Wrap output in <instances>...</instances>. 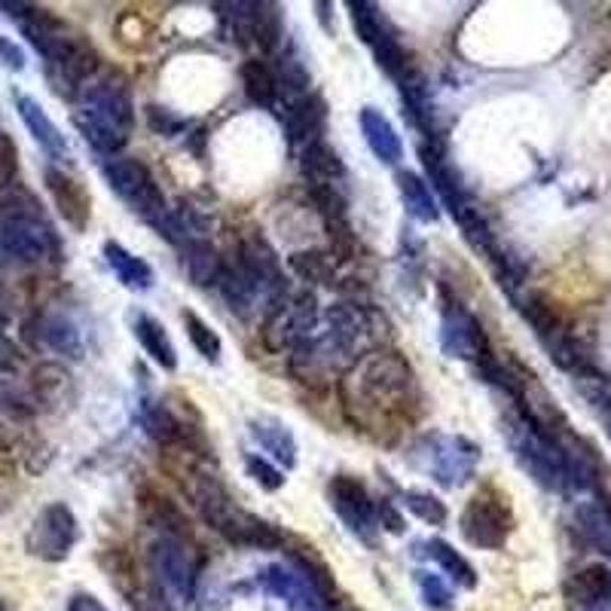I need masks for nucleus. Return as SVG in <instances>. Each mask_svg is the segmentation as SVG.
Listing matches in <instances>:
<instances>
[{"label": "nucleus", "instance_id": "f257e3e1", "mask_svg": "<svg viewBox=\"0 0 611 611\" xmlns=\"http://www.w3.org/2000/svg\"><path fill=\"white\" fill-rule=\"evenodd\" d=\"M74 122L98 153H108V156L120 153L129 144L135 126V105L126 80L117 74L92 77L77 96Z\"/></svg>", "mask_w": 611, "mask_h": 611}, {"label": "nucleus", "instance_id": "f03ea898", "mask_svg": "<svg viewBox=\"0 0 611 611\" xmlns=\"http://www.w3.org/2000/svg\"><path fill=\"white\" fill-rule=\"evenodd\" d=\"M413 370L394 352H370L361 361H354L349 380L342 385L346 404L361 407L364 413H377L389 419L392 413H401L413 397Z\"/></svg>", "mask_w": 611, "mask_h": 611}, {"label": "nucleus", "instance_id": "7ed1b4c3", "mask_svg": "<svg viewBox=\"0 0 611 611\" xmlns=\"http://www.w3.org/2000/svg\"><path fill=\"white\" fill-rule=\"evenodd\" d=\"M0 251L15 263L58 258V239L50 220L43 218L37 199L19 184H3L0 190Z\"/></svg>", "mask_w": 611, "mask_h": 611}, {"label": "nucleus", "instance_id": "20e7f679", "mask_svg": "<svg viewBox=\"0 0 611 611\" xmlns=\"http://www.w3.org/2000/svg\"><path fill=\"white\" fill-rule=\"evenodd\" d=\"M101 172H105L110 190L117 193L135 215L148 218L150 223H156V220L163 218L165 196L160 190V184L148 172V165L129 160V156H110Z\"/></svg>", "mask_w": 611, "mask_h": 611}, {"label": "nucleus", "instance_id": "39448f33", "mask_svg": "<svg viewBox=\"0 0 611 611\" xmlns=\"http://www.w3.org/2000/svg\"><path fill=\"white\" fill-rule=\"evenodd\" d=\"M318 318V303L313 294H299V297H282L266 309L263 321V340L272 352L282 349H297L299 342L313 340V327Z\"/></svg>", "mask_w": 611, "mask_h": 611}, {"label": "nucleus", "instance_id": "423d86ee", "mask_svg": "<svg viewBox=\"0 0 611 611\" xmlns=\"http://www.w3.org/2000/svg\"><path fill=\"white\" fill-rule=\"evenodd\" d=\"M77 535H80L77 516L68 504H46L28 532V554L46 559V563H62L70 554V547L77 544Z\"/></svg>", "mask_w": 611, "mask_h": 611}, {"label": "nucleus", "instance_id": "0eeeda50", "mask_svg": "<svg viewBox=\"0 0 611 611\" xmlns=\"http://www.w3.org/2000/svg\"><path fill=\"white\" fill-rule=\"evenodd\" d=\"M514 530V514L508 508V499L480 492L474 495L462 514V535L474 547L483 550H499L508 542V535Z\"/></svg>", "mask_w": 611, "mask_h": 611}, {"label": "nucleus", "instance_id": "6e6552de", "mask_svg": "<svg viewBox=\"0 0 611 611\" xmlns=\"http://www.w3.org/2000/svg\"><path fill=\"white\" fill-rule=\"evenodd\" d=\"M330 504L334 511L340 514V520L349 526V532H354L358 538L364 542H373V532H377V508H373V499L361 480L354 477H334L330 480Z\"/></svg>", "mask_w": 611, "mask_h": 611}, {"label": "nucleus", "instance_id": "1a4fd4ad", "mask_svg": "<svg viewBox=\"0 0 611 611\" xmlns=\"http://www.w3.org/2000/svg\"><path fill=\"white\" fill-rule=\"evenodd\" d=\"M428 447H432V452H428V468H432V474H435L440 487L456 489L474 477L477 456L480 452H477L471 440L440 435L435 440H428Z\"/></svg>", "mask_w": 611, "mask_h": 611}, {"label": "nucleus", "instance_id": "9d476101", "mask_svg": "<svg viewBox=\"0 0 611 611\" xmlns=\"http://www.w3.org/2000/svg\"><path fill=\"white\" fill-rule=\"evenodd\" d=\"M440 346L449 358H465V361H480V354L489 352L483 327L474 315L465 313L459 303H447V309H444Z\"/></svg>", "mask_w": 611, "mask_h": 611}, {"label": "nucleus", "instance_id": "9b49d317", "mask_svg": "<svg viewBox=\"0 0 611 611\" xmlns=\"http://www.w3.org/2000/svg\"><path fill=\"white\" fill-rule=\"evenodd\" d=\"M239 263L251 272L260 282V287L266 291L270 306L275 299L285 297V275H282V263L275 258L272 244L260 236V232L248 230L239 242Z\"/></svg>", "mask_w": 611, "mask_h": 611}, {"label": "nucleus", "instance_id": "f8f14e48", "mask_svg": "<svg viewBox=\"0 0 611 611\" xmlns=\"http://www.w3.org/2000/svg\"><path fill=\"white\" fill-rule=\"evenodd\" d=\"M150 559H153V569L160 571L165 585L172 587L175 593H181L184 599L193 597V585H196V563L187 544L181 538H168L163 535L160 542L150 547Z\"/></svg>", "mask_w": 611, "mask_h": 611}, {"label": "nucleus", "instance_id": "ddd939ff", "mask_svg": "<svg viewBox=\"0 0 611 611\" xmlns=\"http://www.w3.org/2000/svg\"><path fill=\"white\" fill-rule=\"evenodd\" d=\"M43 181H46V190L53 196L55 208L65 218V223H70L77 232L86 230L89 218H92V199H89V193L80 181L70 177L68 172H62V168H55V165L43 172Z\"/></svg>", "mask_w": 611, "mask_h": 611}, {"label": "nucleus", "instance_id": "4468645a", "mask_svg": "<svg viewBox=\"0 0 611 611\" xmlns=\"http://www.w3.org/2000/svg\"><path fill=\"white\" fill-rule=\"evenodd\" d=\"M419 156H422V165H425V172H428V177H432V184H435L437 193H440V199H444V205L449 208V215L459 220L465 211L471 208V199H468V193H465L459 172L447 163L444 148H440L437 141L422 144Z\"/></svg>", "mask_w": 611, "mask_h": 611}, {"label": "nucleus", "instance_id": "2eb2a0df", "mask_svg": "<svg viewBox=\"0 0 611 611\" xmlns=\"http://www.w3.org/2000/svg\"><path fill=\"white\" fill-rule=\"evenodd\" d=\"M15 110L25 122V129L31 132V138L46 150L50 160H70V148L65 135L58 132V126L50 120V113L41 108V101L31 96H15Z\"/></svg>", "mask_w": 611, "mask_h": 611}, {"label": "nucleus", "instance_id": "dca6fc26", "mask_svg": "<svg viewBox=\"0 0 611 611\" xmlns=\"http://www.w3.org/2000/svg\"><path fill=\"white\" fill-rule=\"evenodd\" d=\"M285 126L287 135L294 144H315L321 129H325V101L315 96H303L297 101H291L285 110Z\"/></svg>", "mask_w": 611, "mask_h": 611}, {"label": "nucleus", "instance_id": "f3484780", "mask_svg": "<svg viewBox=\"0 0 611 611\" xmlns=\"http://www.w3.org/2000/svg\"><path fill=\"white\" fill-rule=\"evenodd\" d=\"M138 502H141L144 516H148L156 530H163V535H168V538H181V542H184V535H190V523H187L184 511H181L168 495H163L160 489L144 487L141 489V499H138Z\"/></svg>", "mask_w": 611, "mask_h": 611}, {"label": "nucleus", "instance_id": "a211bd4d", "mask_svg": "<svg viewBox=\"0 0 611 611\" xmlns=\"http://www.w3.org/2000/svg\"><path fill=\"white\" fill-rule=\"evenodd\" d=\"M361 132H364L367 148L373 150V156L385 165H397L404 156V144L394 132V126L382 117L377 108L361 110Z\"/></svg>", "mask_w": 611, "mask_h": 611}, {"label": "nucleus", "instance_id": "6ab92c4d", "mask_svg": "<svg viewBox=\"0 0 611 611\" xmlns=\"http://www.w3.org/2000/svg\"><path fill=\"white\" fill-rule=\"evenodd\" d=\"M251 437L258 440L263 452H270L272 459L285 468H294L297 465V440L291 435L285 422L272 419V416H260V419L251 422Z\"/></svg>", "mask_w": 611, "mask_h": 611}, {"label": "nucleus", "instance_id": "aec40b11", "mask_svg": "<svg viewBox=\"0 0 611 611\" xmlns=\"http://www.w3.org/2000/svg\"><path fill=\"white\" fill-rule=\"evenodd\" d=\"M263 581L270 587L275 597L287 599V605L297 611H315L318 609V593H315V587L299 575V571H287L285 566H272L266 569L263 575Z\"/></svg>", "mask_w": 611, "mask_h": 611}, {"label": "nucleus", "instance_id": "412c9836", "mask_svg": "<svg viewBox=\"0 0 611 611\" xmlns=\"http://www.w3.org/2000/svg\"><path fill=\"white\" fill-rule=\"evenodd\" d=\"M303 175L309 181V187H337V181L346 177V165L337 156V150L327 148L325 141H315L309 148H303Z\"/></svg>", "mask_w": 611, "mask_h": 611}, {"label": "nucleus", "instance_id": "4be33fe9", "mask_svg": "<svg viewBox=\"0 0 611 611\" xmlns=\"http://www.w3.org/2000/svg\"><path fill=\"white\" fill-rule=\"evenodd\" d=\"M105 260L129 291H150L153 287V270L148 260L135 258L132 251H126L120 242H105Z\"/></svg>", "mask_w": 611, "mask_h": 611}, {"label": "nucleus", "instance_id": "5701e85b", "mask_svg": "<svg viewBox=\"0 0 611 611\" xmlns=\"http://www.w3.org/2000/svg\"><path fill=\"white\" fill-rule=\"evenodd\" d=\"M397 190H401L404 208H407L416 220H422V223H435V220L440 218L435 193H432V187H428L416 172H397Z\"/></svg>", "mask_w": 611, "mask_h": 611}, {"label": "nucleus", "instance_id": "b1692460", "mask_svg": "<svg viewBox=\"0 0 611 611\" xmlns=\"http://www.w3.org/2000/svg\"><path fill=\"white\" fill-rule=\"evenodd\" d=\"M135 337L141 342V349L153 358V364H160L163 370H175L177 367V352L172 340H168V334H165V327L156 321V318H150V315H138L135 318Z\"/></svg>", "mask_w": 611, "mask_h": 611}, {"label": "nucleus", "instance_id": "393cba45", "mask_svg": "<svg viewBox=\"0 0 611 611\" xmlns=\"http://www.w3.org/2000/svg\"><path fill=\"white\" fill-rule=\"evenodd\" d=\"M187 258H184V266L190 272L193 285L199 287H211L218 285L220 270H223V258L218 254V248L208 242V239H196V242L184 244Z\"/></svg>", "mask_w": 611, "mask_h": 611}, {"label": "nucleus", "instance_id": "a878e982", "mask_svg": "<svg viewBox=\"0 0 611 611\" xmlns=\"http://www.w3.org/2000/svg\"><path fill=\"white\" fill-rule=\"evenodd\" d=\"M287 554H291V559L297 563L299 575L315 587V593H318V597H330V593L337 590V587H334V575H330V569H327L325 559L318 557V550H315L313 544L294 542V547H291Z\"/></svg>", "mask_w": 611, "mask_h": 611}, {"label": "nucleus", "instance_id": "bb28decb", "mask_svg": "<svg viewBox=\"0 0 611 611\" xmlns=\"http://www.w3.org/2000/svg\"><path fill=\"white\" fill-rule=\"evenodd\" d=\"M242 86L244 96L251 98L254 105H260V108H272L275 98H279V80H275L270 65L260 62V58H251V62L242 65Z\"/></svg>", "mask_w": 611, "mask_h": 611}, {"label": "nucleus", "instance_id": "cd10ccee", "mask_svg": "<svg viewBox=\"0 0 611 611\" xmlns=\"http://www.w3.org/2000/svg\"><path fill=\"white\" fill-rule=\"evenodd\" d=\"M611 593V571L605 566H587L569 581V597L581 605H597Z\"/></svg>", "mask_w": 611, "mask_h": 611}, {"label": "nucleus", "instance_id": "c85d7f7f", "mask_svg": "<svg viewBox=\"0 0 611 611\" xmlns=\"http://www.w3.org/2000/svg\"><path fill=\"white\" fill-rule=\"evenodd\" d=\"M41 337L50 349H55V352L70 354V358H80L83 354L80 330H77V325H74L70 318H65V315H50V318H43Z\"/></svg>", "mask_w": 611, "mask_h": 611}, {"label": "nucleus", "instance_id": "c756f323", "mask_svg": "<svg viewBox=\"0 0 611 611\" xmlns=\"http://www.w3.org/2000/svg\"><path fill=\"white\" fill-rule=\"evenodd\" d=\"M287 266L297 272L303 282L334 285V266H337V260H334V254H325V251H297V254L287 258Z\"/></svg>", "mask_w": 611, "mask_h": 611}, {"label": "nucleus", "instance_id": "7c9ffc66", "mask_svg": "<svg viewBox=\"0 0 611 611\" xmlns=\"http://www.w3.org/2000/svg\"><path fill=\"white\" fill-rule=\"evenodd\" d=\"M425 554L435 559L440 569L447 571L449 578L456 581V585L462 587H474L477 585V575L471 569V563L462 557V554H456L447 542H440V538H432V542L425 544Z\"/></svg>", "mask_w": 611, "mask_h": 611}, {"label": "nucleus", "instance_id": "2f4dec72", "mask_svg": "<svg viewBox=\"0 0 611 611\" xmlns=\"http://www.w3.org/2000/svg\"><path fill=\"white\" fill-rule=\"evenodd\" d=\"M349 10H352V25L358 31V37L367 43V46H377V43L389 34V28H385V19H382L380 7L377 3H367V0H352L349 3Z\"/></svg>", "mask_w": 611, "mask_h": 611}, {"label": "nucleus", "instance_id": "473e14b6", "mask_svg": "<svg viewBox=\"0 0 611 611\" xmlns=\"http://www.w3.org/2000/svg\"><path fill=\"white\" fill-rule=\"evenodd\" d=\"M184 327H187V337H190L193 349L203 354L205 361L218 364L220 352H223V346H220L218 334H215L211 327L205 325L203 318H199L196 313H184Z\"/></svg>", "mask_w": 611, "mask_h": 611}, {"label": "nucleus", "instance_id": "72a5a7b5", "mask_svg": "<svg viewBox=\"0 0 611 611\" xmlns=\"http://www.w3.org/2000/svg\"><path fill=\"white\" fill-rule=\"evenodd\" d=\"M404 504H407V511L419 516L422 523H428V526H444L447 523V504L440 502L437 495L432 492H416V489H410L404 492Z\"/></svg>", "mask_w": 611, "mask_h": 611}, {"label": "nucleus", "instance_id": "f704fd0d", "mask_svg": "<svg viewBox=\"0 0 611 611\" xmlns=\"http://www.w3.org/2000/svg\"><path fill=\"white\" fill-rule=\"evenodd\" d=\"M282 15H279V7L272 3H258V15H254V41L272 53L279 41H282Z\"/></svg>", "mask_w": 611, "mask_h": 611}, {"label": "nucleus", "instance_id": "c9c22d12", "mask_svg": "<svg viewBox=\"0 0 611 611\" xmlns=\"http://www.w3.org/2000/svg\"><path fill=\"white\" fill-rule=\"evenodd\" d=\"M144 425L160 444H184V425L165 407H150L144 413Z\"/></svg>", "mask_w": 611, "mask_h": 611}, {"label": "nucleus", "instance_id": "e433bc0d", "mask_svg": "<svg viewBox=\"0 0 611 611\" xmlns=\"http://www.w3.org/2000/svg\"><path fill=\"white\" fill-rule=\"evenodd\" d=\"M373 53H377V62H380V68L394 77V80H404L410 70H407V55L401 50V43L394 41V34L389 31L385 37H382L377 46H373Z\"/></svg>", "mask_w": 611, "mask_h": 611}, {"label": "nucleus", "instance_id": "4c0bfd02", "mask_svg": "<svg viewBox=\"0 0 611 611\" xmlns=\"http://www.w3.org/2000/svg\"><path fill=\"white\" fill-rule=\"evenodd\" d=\"M244 468H248V474L254 477V483H258L260 489H266V492H275V489L285 487V474H282L266 456H260V452L244 456Z\"/></svg>", "mask_w": 611, "mask_h": 611}, {"label": "nucleus", "instance_id": "58836bf2", "mask_svg": "<svg viewBox=\"0 0 611 611\" xmlns=\"http://www.w3.org/2000/svg\"><path fill=\"white\" fill-rule=\"evenodd\" d=\"M325 227H327V236H330V244H334V258L352 260L354 251H358V242H354V232L352 227H349V220L327 218Z\"/></svg>", "mask_w": 611, "mask_h": 611}, {"label": "nucleus", "instance_id": "ea45409f", "mask_svg": "<svg viewBox=\"0 0 611 611\" xmlns=\"http://www.w3.org/2000/svg\"><path fill=\"white\" fill-rule=\"evenodd\" d=\"M416 581H419V590L425 602L432 605V609H449L452 605V593H449V587L432 575V571H416Z\"/></svg>", "mask_w": 611, "mask_h": 611}, {"label": "nucleus", "instance_id": "a19ab883", "mask_svg": "<svg viewBox=\"0 0 611 611\" xmlns=\"http://www.w3.org/2000/svg\"><path fill=\"white\" fill-rule=\"evenodd\" d=\"M148 122L156 135H177L181 129H187V120H181L172 110L156 108V105H150L148 108Z\"/></svg>", "mask_w": 611, "mask_h": 611}, {"label": "nucleus", "instance_id": "79ce46f5", "mask_svg": "<svg viewBox=\"0 0 611 611\" xmlns=\"http://www.w3.org/2000/svg\"><path fill=\"white\" fill-rule=\"evenodd\" d=\"M15 160H19L15 144L7 135H0V181H3V184H13Z\"/></svg>", "mask_w": 611, "mask_h": 611}, {"label": "nucleus", "instance_id": "37998d69", "mask_svg": "<svg viewBox=\"0 0 611 611\" xmlns=\"http://www.w3.org/2000/svg\"><path fill=\"white\" fill-rule=\"evenodd\" d=\"M0 62L10 70H25V53H22V46H15V41L3 37V34H0Z\"/></svg>", "mask_w": 611, "mask_h": 611}, {"label": "nucleus", "instance_id": "c03bdc74", "mask_svg": "<svg viewBox=\"0 0 611 611\" xmlns=\"http://www.w3.org/2000/svg\"><path fill=\"white\" fill-rule=\"evenodd\" d=\"M380 523L389 532H394V535H401V532H404V516L394 511V504L389 502V499H382L380 504Z\"/></svg>", "mask_w": 611, "mask_h": 611}, {"label": "nucleus", "instance_id": "a18cd8bd", "mask_svg": "<svg viewBox=\"0 0 611 611\" xmlns=\"http://www.w3.org/2000/svg\"><path fill=\"white\" fill-rule=\"evenodd\" d=\"M68 611H108V609H105L92 593H77V597L70 599Z\"/></svg>", "mask_w": 611, "mask_h": 611}, {"label": "nucleus", "instance_id": "49530a36", "mask_svg": "<svg viewBox=\"0 0 611 611\" xmlns=\"http://www.w3.org/2000/svg\"><path fill=\"white\" fill-rule=\"evenodd\" d=\"M10 444H13V440H10V435H7V428L0 425V449H7Z\"/></svg>", "mask_w": 611, "mask_h": 611}, {"label": "nucleus", "instance_id": "de8ad7c7", "mask_svg": "<svg viewBox=\"0 0 611 611\" xmlns=\"http://www.w3.org/2000/svg\"><path fill=\"white\" fill-rule=\"evenodd\" d=\"M0 611H7V609H3V605H0Z\"/></svg>", "mask_w": 611, "mask_h": 611}]
</instances>
